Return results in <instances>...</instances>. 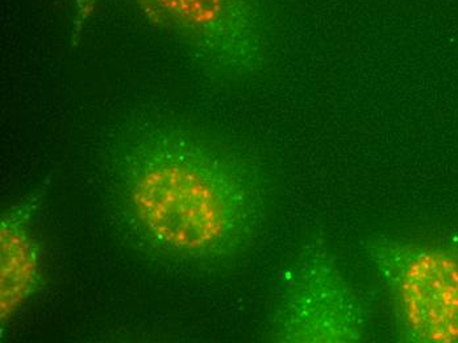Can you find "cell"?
<instances>
[{
    "instance_id": "2",
    "label": "cell",
    "mask_w": 458,
    "mask_h": 343,
    "mask_svg": "<svg viewBox=\"0 0 458 343\" xmlns=\"http://www.w3.org/2000/svg\"><path fill=\"white\" fill-rule=\"evenodd\" d=\"M205 73L245 81L269 61L272 30L262 0H132Z\"/></svg>"
},
{
    "instance_id": "3",
    "label": "cell",
    "mask_w": 458,
    "mask_h": 343,
    "mask_svg": "<svg viewBox=\"0 0 458 343\" xmlns=\"http://www.w3.org/2000/svg\"><path fill=\"white\" fill-rule=\"evenodd\" d=\"M398 326L411 343H458V251L440 244L374 238L365 244Z\"/></svg>"
},
{
    "instance_id": "1",
    "label": "cell",
    "mask_w": 458,
    "mask_h": 343,
    "mask_svg": "<svg viewBox=\"0 0 458 343\" xmlns=\"http://www.w3.org/2000/svg\"><path fill=\"white\" fill-rule=\"evenodd\" d=\"M105 180L123 236L165 264L231 263L252 247L267 219V183L253 159L170 116L123 122L106 146Z\"/></svg>"
},
{
    "instance_id": "5",
    "label": "cell",
    "mask_w": 458,
    "mask_h": 343,
    "mask_svg": "<svg viewBox=\"0 0 458 343\" xmlns=\"http://www.w3.org/2000/svg\"><path fill=\"white\" fill-rule=\"evenodd\" d=\"M36 198L7 209L0 222V316L4 326L38 294L41 279L40 244L33 233Z\"/></svg>"
},
{
    "instance_id": "4",
    "label": "cell",
    "mask_w": 458,
    "mask_h": 343,
    "mask_svg": "<svg viewBox=\"0 0 458 343\" xmlns=\"http://www.w3.org/2000/svg\"><path fill=\"white\" fill-rule=\"evenodd\" d=\"M272 336L287 343H354L367 337L364 305L326 244L304 248L287 270Z\"/></svg>"
}]
</instances>
